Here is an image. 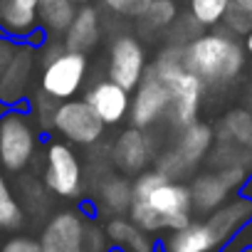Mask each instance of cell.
Listing matches in <instances>:
<instances>
[{
	"label": "cell",
	"instance_id": "obj_1",
	"mask_svg": "<svg viewBox=\"0 0 252 252\" xmlns=\"http://www.w3.org/2000/svg\"><path fill=\"white\" fill-rule=\"evenodd\" d=\"M126 218L149 235L178 230L193 220L190 190L183 181H171L158 168H146L131 181V205Z\"/></svg>",
	"mask_w": 252,
	"mask_h": 252
},
{
	"label": "cell",
	"instance_id": "obj_2",
	"mask_svg": "<svg viewBox=\"0 0 252 252\" xmlns=\"http://www.w3.org/2000/svg\"><path fill=\"white\" fill-rule=\"evenodd\" d=\"M183 67L205 87H225L245 69V47L225 28H215L183 47Z\"/></svg>",
	"mask_w": 252,
	"mask_h": 252
},
{
	"label": "cell",
	"instance_id": "obj_3",
	"mask_svg": "<svg viewBox=\"0 0 252 252\" xmlns=\"http://www.w3.org/2000/svg\"><path fill=\"white\" fill-rule=\"evenodd\" d=\"M168 87L171 92V106L166 114V121L171 124V129H183V126L193 124L198 119L200 104H203V94H205V84L183 67V47L178 45H166L156 62L149 64Z\"/></svg>",
	"mask_w": 252,
	"mask_h": 252
},
{
	"label": "cell",
	"instance_id": "obj_4",
	"mask_svg": "<svg viewBox=\"0 0 252 252\" xmlns=\"http://www.w3.org/2000/svg\"><path fill=\"white\" fill-rule=\"evenodd\" d=\"M213 144H215L213 126L195 119L193 124L178 129V139L173 141L171 149H166L163 154L154 158L156 168L171 181H186L208 158V151L213 149Z\"/></svg>",
	"mask_w": 252,
	"mask_h": 252
},
{
	"label": "cell",
	"instance_id": "obj_5",
	"mask_svg": "<svg viewBox=\"0 0 252 252\" xmlns=\"http://www.w3.org/2000/svg\"><path fill=\"white\" fill-rule=\"evenodd\" d=\"M37 151V131L30 121L28 104L8 106L0 116V168L8 173H23Z\"/></svg>",
	"mask_w": 252,
	"mask_h": 252
},
{
	"label": "cell",
	"instance_id": "obj_6",
	"mask_svg": "<svg viewBox=\"0 0 252 252\" xmlns=\"http://www.w3.org/2000/svg\"><path fill=\"white\" fill-rule=\"evenodd\" d=\"M104 121L96 116V111L87 104V99H64L57 101L52 114V131L64 136L67 144L77 146H94L104 136Z\"/></svg>",
	"mask_w": 252,
	"mask_h": 252
},
{
	"label": "cell",
	"instance_id": "obj_7",
	"mask_svg": "<svg viewBox=\"0 0 252 252\" xmlns=\"http://www.w3.org/2000/svg\"><path fill=\"white\" fill-rule=\"evenodd\" d=\"M87 69H89V60L84 52H72V50H62L57 57H52L50 62L42 64L40 72V92L47 94L55 101H64L79 94V89L84 87L87 79Z\"/></svg>",
	"mask_w": 252,
	"mask_h": 252
},
{
	"label": "cell",
	"instance_id": "obj_8",
	"mask_svg": "<svg viewBox=\"0 0 252 252\" xmlns=\"http://www.w3.org/2000/svg\"><path fill=\"white\" fill-rule=\"evenodd\" d=\"M45 186L60 198H79L84 186L82 161L64 141H50L45 151Z\"/></svg>",
	"mask_w": 252,
	"mask_h": 252
},
{
	"label": "cell",
	"instance_id": "obj_9",
	"mask_svg": "<svg viewBox=\"0 0 252 252\" xmlns=\"http://www.w3.org/2000/svg\"><path fill=\"white\" fill-rule=\"evenodd\" d=\"M136 94L131 96V106H129V119L131 126L136 129H151L158 121L166 119L168 106H171V92L166 87V82L146 64V72L141 77V82L134 89Z\"/></svg>",
	"mask_w": 252,
	"mask_h": 252
},
{
	"label": "cell",
	"instance_id": "obj_10",
	"mask_svg": "<svg viewBox=\"0 0 252 252\" xmlns=\"http://www.w3.org/2000/svg\"><path fill=\"white\" fill-rule=\"evenodd\" d=\"M146 47L136 35H116L109 45L106 79L116 82L126 92H134L146 72Z\"/></svg>",
	"mask_w": 252,
	"mask_h": 252
},
{
	"label": "cell",
	"instance_id": "obj_11",
	"mask_svg": "<svg viewBox=\"0 0 252 252\" xmlns=\"http://www.w3.org/2000/svg\"><path fill=\"white\" fill-rule=\"evenodd\" d=\"M109 158L116 166V171H121L124 176H139L156 158V149H154L151 136L144 129L129 126V129H124L116 136V141L111 144Z\"/></svg>",
	"mask_w": 252,
	"mask_h": 252
},
{
	"label": "cell",
	"instance_id": "obj_12",
	"mask_svg": "<svg viewBox=\"0 0 252 252\" xmlns=\"http://www.w3.org/2000/svg\"><path fill=\"white\" fill-rule=\"evenodd\" d=\"M87 220L77 210H62L47 220L40 235L42 252H84Z\"/></svg>",
	"mask_w": 252,
	"mask_h": 252
},
{
	"label": "cell",
	"instance_id": "obj_13",
	"mask_svg": "<svg viewBox=\"0 0 252 252\" xmlns=\"http://www.w3.org/2000/svg\"><path fill=\"white\" fill-rule=\"evenodd\" d=\"M35 64H37V50L28 42H20L10 64L0 74V101L8 106L25 104V94L32 82Z\"/></svg>",
	"mask_w": 252,
	"mask_h": 252
},
{
	"label": "cell",
	"instance_id": "obj_14",
	"mask_svg": "<svg viewBox=\"0 0 252 252\" xmlns=\"http://www.w3.org/2000/svg\"><path fill=\"white\" fill-rule=\"evenodd\" d=\"M87 104L96 111V116L104 121V126H116L129 116V106H131V96L124 87H119L111 79H101L96 84H92L84 94Z\"/></svg>",
	"mask_w": 252,
	"mask_h": 252
},
{
	"label": "cell",
	"instance_id": "obj_15",
	"mask_svg": "<svg viewBox=\"0 0 252 252\" xmlns=\"http://www.w3.org/2000/svg\"><path fill=\"white\" fill-rule=\"evenodd\" d=\"M250 220H252V198L245 195V193H240L235 198H227L220 208H215L205 218V222L210 225V230L218 235V240L222 245L232 235H237Z\"/></svg>",
	"mask_w": 252,
	"mask_h": 252
},
{
	"label": "cell",
	"instance_id": "obj_16",
	"mask_svg": "<svg viewBox=\"0 0 252 252\" xmlns=\"http://www.w3.org/2000/svg\"><path fill=\"white\" fill-rule=\"evenodd\" d=\"M101 40V18H99V10L89 3V5H82L72 23L67 25L64 35H62V45L64 50H72V52H92Z\"/></svg>",
	"mask_w": 252,
	"mask_h": 252
},
{
	"label": "cell",
	"instance_id": "obj_17",
	"mask_svg": "<svg viewBox=\"0 0 252 252\" xmlns=\"http://www.w3.org/2000/svg\"><path fill=\"white\" fill-rule=\"evenodd\" d=\"M220 245L222 242L205 220H190L188 225L168 232L163 240V252H215Z\"/></svg>",
	"mask_w": 252,
	"mask_h": 252
},
{
	"label": "cell",
	"instance_id": "obj_18",
	"mask_svg": "<svg viewBox=\"0 0 252 252\" xmlns=\"http://www.w3.org/2000/svg\"><path fill=\"white\" fill-rule=\"evenodd\" d=\"M188 190H190V200H193V213H200V215L213 213L235 193L218 171H205V173L193 176Z\"/></svg>",
	"mask_w": 252,
	"mask_h": 252
},
{
	"label": "cell",
	"instance_id": "obj_19",
	"mask_svg": "<svg viewBox=\"0 0 252 252\" xmlns=\"http://www.w3.org/2000/svg\"><path fill=\"white\" fill-rule=\"evenodd\" d=\"M0 30L18 42L28 40V35L37 30V0H8L0 13Z\"/></svg>",
	"mask_w": 252,
	"mask_h": 252
},
{
	"label": "cell",
	"instance_id": "obj_20",
	"mask_svg": "<svg viewBox=\"0 0 252 252\" xmlns=\"http://www.w3.org/2000/svg\"><path fill=\"white\" fill-rule=\"evenodd\" d=\"M106 240L124 250V252H154V240L149 232H144L139 225H134L129 218H124V215H114L106 227Z\"/></svg>",
	"mask_w": 252,
	"mask_h": 252
},
{
	"label": "cell",
	"instance_id": "obj_21",
	"mask_svg": "<svg viewBox=\"0 0 252 252\" xmlns=\"http://www.w3.org/2000/svg\"><path fill=\"white\" fill-rule=\"evenodd\" d=\"M213 131H215V141H232L252 151V111L247 106L230 109Z\"/></svg>",
	"mask_w": 252,
	"mask_h": 252
},
{
	"label": "cell",
	"instance_id": "obj_22",
	"mask_svg": "<svg viewBox=\"0 0 252 252\" xmlns=\"http://www.w3.org/2000/svg\"><path fill=\"white\" fill-rule=\"evenodd\" d=\"M74 13L77 5L72 0H37V28L50 37H60L72 23Z\"/></svg>",
	"mask_w": 252,
	"mask_h": 252
},
{
	"label": "cell",
	"instance_id": "obj_23",
	"mask_svg": "<svg viewBox=\"0 0 252 252\" xmlns=\"http://www.w3.org/2000/svg\"><path fill=\"white\" fill-rule=\"evenodd\" d=\"M99 203L111 215H126L131 205V181L126 176H109L99 186Z\"/></svg>",
	"mask_w": 252,
	"mask_h": 252
},
{
	"label": "cell",
	"instance_id": "obj_24",
	"mask_svg": "<svg viewBox=\"0 0 252 252\" xmlns=\"http://www.w3.org/2000/svg\"><path fill=\"white\" fill-rule=\"evenodd\" d=\"M208 163L213 171L227 168V166H242L252 173V151L242 149L232 141H215L213 149L208 151Z\"/></svg>",
	"mask_w": 252,
	"mask_h": 252
},
{
	"label": "cell",
	"instance_id": "obj_25",
	"mask_svg": "<svg viewBox=\"0 0 252 252\" xmlns=\"http://www.w3.org/2000/svg\"><path fill=\"white\" fill-rule=\"evenodd\" d=\"M25 215H23V205L15 198L8 178L0 171V230H18L23 225Z\"/></svg>",
	"mask_w": 252,
	"mask_h": 252
},
{
	"label": "cell",
	"instance_id": "obj_26",
	"mask_svg": "<svg viewBox=\"0 0 252 252\" xmlns=\"http://www.w3.org/2000/svg\"><path fill=\"white\" fill-rule=\"evenodd\" d=\"M176 15H178L176 0H151V5L139 18V23L146 32H158V30H168Z\"/></svg>",
	"mask_w": 252,
	"mask_h": 252
},
{
	"label": "cell",
	"instance_id": "obj_27",
	"mask_svg": "<svg viewBox=\"0 0 252 252\" xmlns=\"http://www.w3.org/2000/svg\"><path fill=\"white\" fill-rule=\"evenodd\" d=\"M232 0H188V13L195 18V23L205 28H218L227 5Z\"/></svg>",
	"mask_w": 252,
	"mask_h": 252
},
{
	"label": "cell",
	"instance_id": "obj_28",
	"mask_svg": "<svg viewBox=\"0 0 252 252\" xmlns=\"http://www.w3.org/2000/svg\"><path fill=\"white\" fill-rule=\"evenodd\" d=\"M200 32H203V28L195 23V18H193L190 13L176 15V20H173L171 28H168V45L186 47V45H188L190 40H195Z\"/></svg>",
	"mask_w": 252,
	"mask_h": 252
},
{
	"label": "cell",
	"instance_id": "obj_29",
	"mask_svg": "<svg viewBox=\"0 0 252 252\" xmlns=\"http://www.w3.org/2000/svg\"><path fill=\"white\" fill-rule=\"evenodd\" d=\"M220 25L230 32V35H235V37H245L250 30H252V13H247L240 3H232L227 5V10H225V15H222V20H220Z\"/></svg>",
	"mask_w": 252,
	"mask_h": 252
},
{
	"label": "cell",
	"instance_id": "obj_30",
	"mask_svg": "<svg viewBox=\"0 0 252 252\" xmlns=\"http://www.w3.org/2000/svg\"><path fill=\"white\" fill-rule=\"evenodd\" d=\"M104 8L111 10L119 18H129V20H139L146 8L151 5V0H101Z\"/></svg>",
	"mask_w": 252,
	"mask_h": 252
},
{
	"label": "cell",
	"instance_id": "obj_31",
	"mask_svg": "<svg viewBox=\"0 0 252 252\" xmlns=\"http://www.w3.org/2000/svg\"><path fill=\"white\" fill-rule=\"evenodd\" d=\"M55 106H57V101L40 92V94H35V101H32L28 109H32V114H35V119H37V124L42 126V129H52V114H55Z\"/></svg>",
	"mask_w": 252,
	"mask_h": 252
},
{
	"label": "cell",
	"instance_id": "obj_32",
	"mask_svg": "<svg viewBox=\"0 0 252 252\" xmlns=\"http://www.w3.org/2000/svg\"><path fill=\"white\" fill-rule=\"evenodd\" d=\"M106 250H109L106 232L96 225H87V230H84V252H106Z\"/></svg>",
	"mask_w": 252,
	"mask_h": 252
},
{
	"label": "cell",
	"instance_id": "obj_33",
	"mask_svg": "<svg viewBox=\"0 0 252 252\" xmlns=\"http://www.w3.org/2000/svg\"><path fill=\"white\" fill-rule=\"evenodd\" d=\"M0 252H42V245L35 237L15 235V237H10L3 247H0Z\"/></svg>",
	"mask_w": 252,
	"mask_h": 252
},
{
	"label": "cell",
	"instance_id": "obj_34",
	"mask_svg": "<svg viewBox=\"0 0 252 252\" xmlns=\"http://www.w3.org/2000/svg\"><path fill=\"white\" fill-rule=\"evenodd\" d=\"M18 47H20V42L15 37H10V35H5L3 30H0V74H3V69L10 64V60L18 52Z\"/></svg>",
	"mask_w": 252,
	"mask_h": 252
},
{
	"label": "cell",
	"instance_id": "obj_35",
	"mask_svg": "<svg viewBox=\"0 0 252 252\" xmlns=\"http://www.w3.org/2000/svg\"><path fill=\"white\" fill-rule=\"evenodd\" d=\"M245 52H247V55L252 57V30H250V32L245 35Z\"/></svg>",
	"mask_w": 252,
	"mask_h": 252
},
{
	"label": "cell",
	"instance_id": "obj_36",
	"mask_svg": "<svg viewBox=\"0 0 252 252\" xmlns=\"http://www.w3.org/2000/svg\"><path fill=\"white\" fill-rule=\"evenodd\" d=\"M235 3H240L247 13H252V0H235Z\"/></svg>",
	"mask_w": 252,
	"mask_h": 252
},
{
	"label": "cell",
	"instance_id": "obj_37",
	"mask_svg": "<svg viewBox=\"0 0 252 252\" xmlns=\"http://www.w3.org/2000/svg\"><path fill=\"white\" fill-rule=\"evenodd\" d=\"M247 109L252 111V84H250V92H247Z\"/></svg>",
	"mask_w": 252,
	"mask_h": 252
},
{
	"label": "cell",
	"instance_id": "obj_38",
	"mask_svg": "<svg viewBox=\"0 0 252 252\" xmlns=\"http://www.w3.org/2000/svg\"><path fill=\"white\" fill-rule=\"evenodd\" d=\"M74 5H89V3H94V0H72Z\"/></svg>",
	"mask_w": 252,
	"mask_h": 252
},
{
	"label": "cell",
	"instance_id": "obj_39",
	"mask_svg": "<svg viewBox=\"0 0 252 252\" xmlns=\"http://www.w3.org/2000/svg\"><path fill=\"white\" fill-rule=\"evenodd\" d=\"M5 111H8V104H3V101H0V116H3Z\"/></svg>",
	"mask_w": 252,
	"mask_h": 252
},
{
	"label": "cell",
	"instance_id": "obj_40",
	"mask_svg": "<svg viewBox=\"0 0 252 252\" xmlns=\"http://www.w3.org/2000/svg\"><path fill=\"white\" fill-rule=\"evenodd\" d=\"M240 252H252V245H245V247H242Z\"/></svg>",
	"mask_w": 252,
	"mask_h": 252
},
{
	"label": "cell",
	"instance_id": "obj_41",
	"mask_svg": "<svg viewBox=\"0 0 252 252\" xmlns=\"http://www.w3.org/2000/svg\"><path fill=\"white\" fill-rule=\"evenodd\" d=\"M5 3H8V0H0V13H3V8H5Z\"/></svg>",
	"mask_w": 252,
	"mask_h": 252
}]
</instances>
